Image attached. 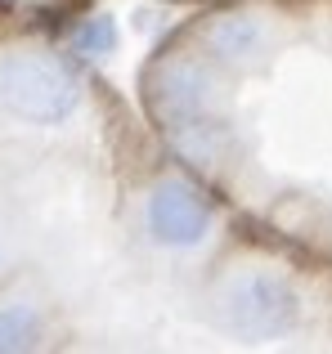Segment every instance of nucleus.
Segmentation results:
<instances>
[{
  "label": "nucleus",
  "instance_id": "nucleus-1",
  "mask_svg": "<svg viewBox=\"0 0 332 354\" xmlns=\"http://www.w3.org/2000/svg\"><path fill=\"white\" fill-rule=\"evenodd\" d=\"M158 148L234 225L332 269V0H211L135 72Z\"/></svg>",
  "mask_w": 332,
  "mask_h": 354
},
{
  "label": "nucleus",
  "instance_id": "nucleus-2",
  "mask_svg": "<svg viewBox=\"0 0 332 354\" xmlns=\"http://www.w3.org/2000/svg\"><path fill=\"white\" fill-rule=\"evenodd\" d=\"M95 9V0H0V23L23 32H68Z\"/></svg>",
  "mask_w": 332,
  "mask_h": 354
},
{
  "label": "nucleus",
  "instance_id": "nucleus-3",
  "mask_svg": "<svg viewBox=\"0 0 332 354\" xmlns=\"http://www.w3.org/2000/svg\"><path fill=\"white\" fill-rule=\"evenodd\" d=\"M158 5H180V9H198V5H211V0H158Z\"/></svg>",
  "mask_w": 332,
  "mask_h": 354
}]
</instances>
